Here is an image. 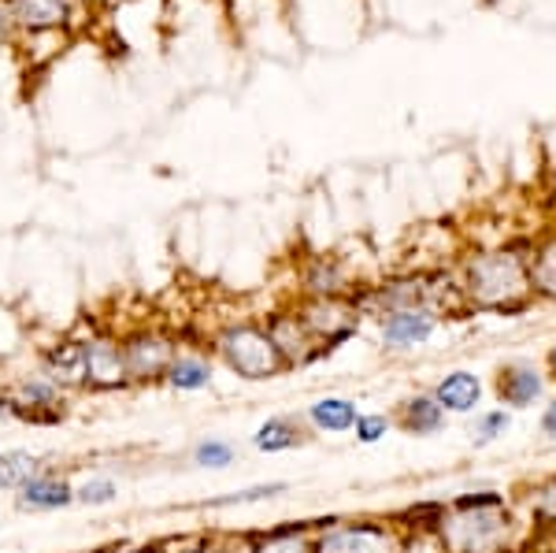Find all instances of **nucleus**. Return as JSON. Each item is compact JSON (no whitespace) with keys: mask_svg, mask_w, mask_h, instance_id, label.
<instances>
[{"mask_svg":"<svg viewBox=\"0 0 556 553\" xmlns=\"http://www.w3.org/2000/svg\"><path fill=\"white\" fill-rule=\"evenodd\" d=\"M390 431H393V413H364L361 409V416L353 424V435L361 445H379Z\"/></svg>","mask_w":556,"mask_h":553,"instance_id":"nucleus-31","label":"nucleus"},{"mask_svg":"<svg viewBox=\"0 0 556 553\" xmlns=\"http://www.w3.org/2000/svg\"><path fill=\"white\" fill-rule=\"evenodd\" d=\"M316 553H401V524L397 520H319L316 524Z\"/></svg>","mask_w":556,"mask_h":553,"instance_id":"nucleus-6","label":"nucleus"},{"mask_svg":"<svg viewBox=\"0 0 556 553\" xmlns=\"http://www.w3.org/2000/svg\"><path fill=\"white\" fill-rule=\"evenodd\" d=\"M393 427H401L412 439H434L450 427V416L430 398V390H416V394L401 398V405L393 409Z\"/></svg>","mask_w":556,"mask_h":553,"instance_id":"nucleus-16","label":"nucleus"},{"mask_svg":"<svg viewBox=\"0 0 556 553\" xmlns=\"http://www.w3.org/2000/svg\"><path fill=\"white\" fill-rule=\"evenodd\" d=\"M538 435H542L549 445H556V394L542 405V416H538Z\"/></svg>","mask_w":556,"mask_h":553,"instance_id":"nucleus-32","label":"nucleus"},{"mask_svg":"<svg viewBox=\"0 0 556 553\" xmlns=\"http://www.w3.org/2000/svg\"><path fill=\"white\" fill-rule=\"evenodd\" d=\"M542 372H545V379L549 382H556V342L545 350V356H542Z\"/></svg>","mask_w":556,"mask_h":553,"instance_id":"nucleus-33","label":"nucleus"},{"mask_svg":"<svg viewBox=\"0 0 556 553\" xmlns=\"http://www.w3.org/2000/svg\"><path fill=\"white\" fill-rule=\"evenodd\" d=\"M264 327H267V335H271L278 356L286 361V372H301V368H312L316 361H323V350L316 345V338L304 331V324L293 309L267 312Z\"/></svg>","mask_w":556,"mask_h":553,"instance_id":"nucleus-11","label":"nucleus"},{"mask_svg":"<svg viewBox=\"0 0 556 553\" xmlns=\"http://www.w3.org/2000/svg\"><path fill=\"white\" fill-rule=\"evenodd\" d=\"M508 431H513V413H508V409H501V405L479 409L471 420V445L475 450H486V445L505 439Z\"/></svg>","mask_w":556,"mask_h":553,"instance_id":"nucleus-26","label":"nucleus"},{"mask_svg":"<svg viewBox=\"0 0 556 553\" xmlns=\"http://www.w3.org/2000/svg\"><path fill=\"white\" fill-rule=\"evenodd\" d=\"M0 401H4V409H8V420H23L34 427L64 424L71 416V398L52 379H45V372L38 364L8 379L4 387H0Z\"/></svg>","mask_w":556,"mask_h":553,"instance_id":"nucleus-4","label":"nucleus"},{"mask_svg":"<svg viewBox=\"0 0 556 553\" xmlns=\"http://www.w3.org/2000/svg\"><path fill=\"white\" fill-rule=\"evenodd\" d=\"M531 524L534 531L556 535V476L531 490Z\"/></svg>","mask_w":556,"mask_h":553,"instance_id":"nucleus-29","label":"nucleus"},{"mask_svg":"<svg viewBox=\"0 0 556 553\" xmlns=\"http://www.w3.org/2000/svg\"><path fill=\"white\" fill-rule=\"evenodd\" d=\"M434 528L450 553H516L523 539L516 502L501 490H471L450 498Z\"/></svg>","mask_w":556,"mask_h":553,"instance_id":"nucleus-1","label":"nucleus"},{"mask_svg":"<svg viewBox=\"0 0 556 553\" xmlns=\"http://www.w3.org/2000/svg\"><path fill=\"white\" fill-rule=\"evenodd\" d=\"M430 398L445 409V416H475L482 398H486V382H482V376H475L471 368H453L434 379Z\"/></svg>","mask_w":556,"mask_h":553,"instance_id":"nucleus-15","label":"nucleus"},{"mask_svg":"<svg viewBox=\"0 0 556 553\" xmlns=\"http://www.w3.org/2000/svg\"><path fill=\"white\" fill-rule=\"evenodd\" d=\"M531 246H497L468 253L456 267V287H460L464 309L490 312V316H519L534 305L531 272H527Z\"/></svg>","mask_w":556,"mask_h":553,"instance_id":"nucleus-2","label":"nucleus"},{"mask_svg":"<svg viewBox=\"0 0 556 553\" xmlns=\"http://www.w3.org/2000/svg\"><path fill=\"white\" fill-rule=\"evenodd\" d=\"M445 316L430 305H419V309H401V312H390V316L375 319V335H379V345L382 353H393V356H408V353H419L424 345L434 342V335L442 331Z\"/></svg>","mask_w":556,"mask_h":553,"instance_id":"nucleus-9","label":"nucleus"},{"mask_svg":"<svg viewBox=\"0 0 556 553\" xmlns=\"http://www.w3.org/2000/svg\"><path fill=\"white\" fill-rule=\"evenodd\" d=\"M356 290L353 272L342 256L316 253L301 267V298H349Z\"/></svg>","mask_w":556,"mask_h":553,"instance_id":"nucleus-14","label":"nucleus"},{"mask_svg":"<svg viewBox=\"0 0 556 553\" xmlns=\"http://www.w3.org/2000/svg\"><path fill=\"white\" fill-rule=\"evenodd\" d=\"M15 510L30 513V516H45V513H64L75 505V483L56 468H45L41 476H34L20 494H12Z\"/></svg>","mask_w":556,"mask_h":553,"instance_id":"nucleus-13","label":"nucleus"},{"mask_svg":"<svg viewBox=\"0 0 556 553\" xmlns=\"http://www.w3.org/2000/svg\"><path fill=\"white\" fill-rule=\"evenodd\" d=\"M245 553H316V524H278L267 531H249Z\"/></svg>","mask_w":556,"mask_h":553,"instance_id":"nucleus-20","label":"nucleus"},{"mask_svg":"<svg viewBox=\"0 0 556 553\" xmlns=\"http://www.w3.org/2000/svg\"><path fill=\"white\" fill-rule=\"evenodd\" d=\"M301 416L312 427V435H349L361 416V405L345 394H323L312 405H304Z\"/></svg>","mask_w":556,"mask_h":553,"instance_id":"nucleus-19","label":"nucleus"},{"mask_svg":"<svg viewBox=\"0 0 556 553\" xmlns=\"http://www.w3.org/2000/svg\"><path fill=\"white\" fill-rule=\"evenodd\" d=\"M78 342H83L86 361V394H119V390L134 387L119 335L104 331V327H89L86 335H78Z\"/></svg>","mask_w":556,"mask_h":553,"instance_id":"nucleus-8","label":"nucleus"},{"mask_svg":"<svg viewBox=\"0 0 556 553\" xmlns=\"http://www.w3.org/2000/svg\"><path fill=\"white\" fill-rule=\"evenodd\" d=\"M101 553H160V546H112Z\"/></svg>","mask_w":556,"mask_h":553,"instance_id":"nucleus-34","label":"nucleus"},{"mask_svg":"<svg viewBox=\"0 0 556 553\" xmlns=\"http://www.w3.org/2000/svg\"><path fill=\"white\" fill-rule=\"evenodd\" d=\"M208 353L230 376L245 382H271L278 376H286V361L278 356L264 319H245V316L227 319V324L212 331Z\"/></svg>","mask_w":556,"mask_h":553,"instance_id":"nucleus-3","label":"nucleus"},{"mask_svg":"<svg viewBox=\"0 0 556 553\" xmlns=\"http://www.w3.org/2000/svg\"><path fill=\"white\" fill-rule=\"evenodd\" d=\"M8 4H12L15 26L30 34L60 30L71 15V0H8Z\"/></svg>","mask_w":556,"mask_h":553,"instance_id":"nucleus-21","label":"nucleus"},{"mask_svg":"<svg viewBox=\"0 0 556 553\" xmlns=\"http://www.w3.org/2000/svg\"><path fill=\"white\" fill-rule=\"evenodd\" d=\"M38 368L45 379H52L67 398L86 394V361H83V342L78 335H60L56 342L38 350Z\"/></svg>","mask_w":556,"mask_h":553,"instance_id":"nucleus-12","label":"nucleus"},{"mask_svg":"<svg viewBox=\"0 0 556 553\" xmlns=\"http://www.w3.org/2000/svg\"><path fill=\"white\" fill-rule=\"evenodd\" d=\"M249 535H238L235 550H227V535H186V539L160 542V553H245Z\"/></svg>","mask_w":556,"mask_h":553,"instance_id":"nucleus-27","label":"nucleus"},{"mask_svg":"<svg viewBox=\"0 0 556 553\" xmlns=\"http://www.w3.org/2000/svg\"><path fill=\"white\" fill-rule=\"evenodd\" d=\"M316 435H312V427L304 424V416L301 413H275V416H267L264 424L253 431V450L256 453H290V450H301V445H308Z\"/></svg>","mask_w":556,"mask_h":553,"instance_id":"nucleus-17","label":"nucleus"},{"mask_svg":"<svg viewBox=\"0 0 556 553\" xmlns=\"http://www.w3.org/2000/svg\"><path fill=\"white\" fill-rule=\"evenodd\" d=\"M238 461V445L223 435H204L190 445V465L197 468H208V472H223Z\"/></svg>","mask_w":556,"mask_h":553,"instance_id":"nucleus-25","label":"nucleus"},{"mask_svg":"<svg viewBox=\"0 0 556 553\" xmlns=\"http://www.w3.org/2000/svg\"><path fill=\"white\" fill-rule=\"evenodd\" d=\"M123 353H127V372L134 387H164V376L172 361L182 350L178 335L164 324H138L127 335H119Z\"/></svg>","mask_w":556,"mask_h":553,"instance_id":"nucleus-5","label":"nucleus"},{"mask_svg":"<svg viewBox=\"0 0 556 553\" xmlns=\"http://www.w3.org/2000/svg\"><path fill=\"white\" fill-rule=\"evenodd\" d=\"M293 312H298L304 331L316 338L323 356H330L334 350H342L345 342H353L364 327V316L353 305V293L349 298H298Z\"/></svg>","mask_w":556,"mask_h":553,"instance_id":"nucleus-7","label":"nucleus"},{"mask_svg":"<svg viewBox=\"0 0 556 553\" xmlns=\"http://www.w3.org/2000/svg\"><path fill=\"white\" fill-rule=\"evenodd\" d=\"M527 272H531L534 301H549V305H556V235L542 238V242L531 246Z\"/></svg>","mask_w":556,"mask_h":553,"instance_id":"nucleus-23","label":"nucleus"},{"mask_svg":"<svg viewBox=\"0 0 556 553\" xmlns=\"http://www.w3.org/2000/svg\"><path fill=\"white\" fill-rule=\"evenodd\" d=\"M119 502V483L104 472L97 476H86L83 483H75V505H86V510H104V505Z\"/></svg>","mask_w":556,"mask_h":553,"instance_id":"nucleus-28","label":"nucleus"},{"mask_svg":"<svg viewBox=\"0 0 556 553\" xmlns=\"http://www.w3.org/2000/svg\"><path fill=\"white\" fill-rule=\"evenodd\" d=\"M282 494H290V483H286V479H271V483H253V487L230 490V494H219V498H204V502H201V510H204V513L241 510V505L275 502V498H282Z\"/></svg>","mask_w":556,"mask_h":553,"instance_id":"nucleus-24","label":"nucleus"},{"mask_svg":"<svg viewBox=\"0 0 556 553\" xmlns=\"http://www.w3.org/2000/svg\"><path fill=\"white\" fill-rule=\"evenodd\" d=\"M545 394H549V379H545L542 364L527 361V356L501 361L493 372V398L508 413H527V409L542 405Z\"/></svg>","mask_w":556,"mask_h":553,"instance_id":"nucleus-10","label":"nucleus"},{"mask_svg":"<svg viewBox=\"0 0 556 553\" xmlns=\"http://www.w3.org/2000/svg\"><path fill=\"white\" fill-rule=\"evenodd\" d=\"M401 553H450L434 524H405L401 528Z\"/></svg>","mask_w":556,"mask_h":553,"instance_id":"nucleus-30","label":"nucleus"},{"mask_svg":"<svg viewBox=\"0 0 556 553\" xmlns=\"http://www.w3.org/2000/svg\"><path fill=\"white\" fill-rule=\"evenodd\" d=\"M215 379V361L208 350H193V345H182L178 356L172 361L164 376V387L175 390V394H201L208 390Z\"/></svg>","mask_w":556,"mask_h":553,"instance_id":"nucleus-18","label":"nucleus"},{"mask_svg":"<svg viewBox=\"0 0 556 553\" xmlns=\"http://www.w3.org/2000/svg\"><path fill=\"white\" fill-rule=\"evenodd\" d=\"M45 468L49 465H45L41 453L12 445V450L0 453V490H4V494H20V490L30 483L34 476H41Z\"/></svg>","mask_w":556,"mask_h":553,"instance_id":"nucleus-22","label":"nucleus"}]
</instances>
